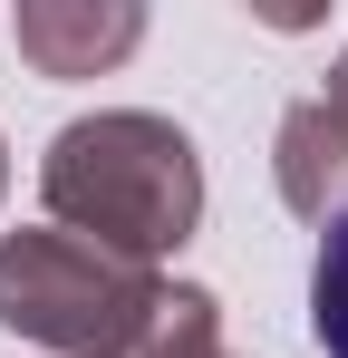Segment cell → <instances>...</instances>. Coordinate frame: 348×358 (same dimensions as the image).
Returning <instances> with one entry per match:
<instances>
[{"label":"cell","instance_id":"6da1fadb","mask_svg":"<svg viewBox=\"0 0 348 358\" xmlns=\"http://www.w3.org/2000/svg\"><path fill=\"white\" fill-rule=\"evenodd\" d=\"M39 203H49L58 233H78L97 252H116V262H136V271H155L203 223V155H194V136L174 117L97 107V117H68L49 136Z\"/></svg>","mask_w":348,"mask_h":358},{"label":"cell","instance_id":"7a4b0ae2","mask_svg":"<svg viewBox=\"0 0 348 358\" xmlns=\"http://www.w3.org/2000/svg\"><path fill=\"white\" fill-rule=\"evenodd\" d=\"M165 291H174L165 271H136L58 223L0 233V329L49 358H145Z\"/></svg>","mask_w":348,"mask_h":358},{"label":"cell","instance_id":"3957f363","mask_svg":"<svg viewBox=\"0 0 348 358\" xmlns=\"http://www.w3.org/2000/svg\"><path fill=\"white\" fill-rule=\"evenodd\" d=\"M145 39L136 0H20V59L39 78H107Z\"/></svg>","mask_w":348,"mask_h":358},{"label":"cell","instance_id":"277c9868","mask_svg":"<svg viewBox=\"0 0 348 358\" xmlns=\"http://www.w3.org/2000/svg\"><path fill=\"white\" fill-rule=\"evenodd\" d=\"M271 175H281V203L300 223H348V117L329 97H300L271 136Z\"/></svg>","mask_w":348,"mask_h":358},{"label":"cell","instance_id":"5b68a950","mask_svg":"<svg viewBox=\"0 0 348 358\" xmlns=\"http://www.w3.org/2000/svg\"><path fill=\"white\" fill-rule=\"evenodd\" d=\"M145 358H232L223 349V300L194 291V281H174L165 291V320H155V349Z\"/></svg>","mask_w":348,"mask_h":358},{"label":"cell","instance_id":"8992f818","mask_svg":"<svg viewBox=\"0 0 348 358\" xmlns=\"http://www.w3.org/2000/svg\"><path fill=\"white\" fill-rule=\"evenodd\" d=\"M310 339L329 358H348V223H329L319 262H310Z\"/></svg>","mask_w":348,"mask_h":358},{"label":"cell","instance_id":"52a82bcc","mask_svg":"<svg viewBox=\"0 0 348 358\" xmlns=\"http://www.w3.org/2000/svg\"><path fill=\"white\" fill-rule=\"evenodd\" d=\"M0 194H10V155H0Z\"/></svg>","mask_w":348,"mask_h":358}]
</instances>
